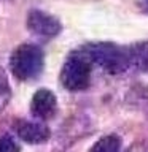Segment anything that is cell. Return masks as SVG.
<instances>
[{
  "instance_id": "obj_1",
  "label": "cell",
  "mask_w": 148,
  "mask_h": 152,
  "mask_svg": "<svg viewBox=\"0 0 148 152\" xmlns=\"http://www.w3.org/2000/svg\"><path fill=\"white\" fill-rule=\"evenodd\" d=\"M43 64H45L43 51L35 45H21L10 56L11 73L21 81L38 76L43 70Z\"/></svg>"
},
{
  "instance_id": "obj_9",
  "label": "cell",
  "mask_w": 148,
  "mask_h": 152,
  "mask_svg": "<svg viewBox=\"0 0 148 152\" xmlns=\"http://www.w3.org/2000/svg\"><path fill=\"white\" fill-rule=\"evenodd\" d=\"M10 97H11V90H10L8 78L5 75L3 68L0 66V111H3V108L8 104Z\"/></svg>"
},
{
  "instance_id": "obj_10",
  "label": "cell",
  "mask_w": 148,
  "mask_h": 152,
  "mask_svg": "<svg viewBox=\"0 0 148 152\" xmlns=\"http://www.w3.org/2000/svg\"><path fill=\"white\" fill-rule=\"evenodd\" d=\"M0 152H19V146L11 136H0Z\"/></svg>"
},
{
  "instance_id": "obj_6",
  "label": "cell",
  "mask_w": 148,
  "mask_h": 152,
  "mask_svg": "<svg viewBox=\"0 0 148 152\" xmlns=\"http://www.w3.org/2000/svg\"><path fill=\"white\" fill-rule=\"evenodd\" d=\"M16 133L22 141L29 142V144H40V142H45L50 138L48 127L40 122H29V121L18 122Z\"/></svg>"
},
{
  "instance_id": "obj_11",
  "label": "cell",
  "mask_w": 148,
  "mask_h": 152,
  "mask_svg": "<svg viewBox=\"0 0 148 152\" xmlns=\"http://www.w3.org/2000/svg\"><path fill=\"white\" fill-rule=\"evenodd\" d=\"M135 5L138 7V10H140L142 13L148 14V0H135Z\"/></svg>"
},
{
  "instance_id": "obj_4",
  "label": "cell",
  "mask_w": 148,
  "mask_h": 152,
  "mask_svg": "<svg viewBox=\"0 0 148 152\" xmlns=\"http://www.w3.org/2000/svg\"><path fill=\"white\" fill-rule=\"evenodd\" d=\"M27 27L29 30L40 37H56L61 32V22L54 16L48 14L40 10H32L27 16Z\"/></svg>"
},
{
  "instance_id": "obj_2",
  "label": "cell",
  "mask_w": 148,
  "mask_h": 152,
  "mask_svg": "<svg viewBox=\"0 0 148 152\" xmlns=\"http://www.w3.org/2000/svg\"><path fill=\"white\" fill-rule=\"evenodd\" d=\"M92 64H97L112 75L123 73L129 65L127 49H123L113 43H92L83 48Z\"/></svg>"
},
{
  "instance_id": "obj_8",
  "label": "cell",
  "mask_w": 148,
  "mask_h": 152,
  "mask_svg": "<svg viewBox=\"0 0 148 152\" xmlns=\"http://www.w3.org/2000/svg\"><path fill=\"white\" fill-rule=\"evenodd\" d=\"M121 149V142H119L118 136L115 135H107L95 142L91 147V152H119Z\"/></svg>"
},
{
  "instance_id": "obj_3",
  "label": "cell",
  "mask_w": 148,
  "mask_h": 152,
  "mask_svg": "<svg viewBox=\"0 0 148 152\" xmlns=\"http://www.w3.org/2000/svg\"><path fill=\"white\" fill-rule=\"evenodd\" d=\"M91 66L92 62L84 52V49L75 51L67 57L61 71V81L69 90H84L91 81Z\"/></svg>"
},
{
  "instance_id": "obj_7",
  "label": "cell",
  "mask_w": 148,
  "mask_h": 152,
  "mask_svg": "<svg viewBox=\"0 0 148 152\" xmlns=\"http://www.w3.org/2000/svg\"><path fill=\"white\" fill-rule=\"evenodd\" d=\"M129 64L148 71V43H137L127 49Z\"/></svg>"
},
{
  "instance_id": "obj_5",
  "label": "cell",
  "mask_w": 148,
  "mask_h": 152,
  "mask_svg": "<svg viewBox=\"0 0 148 152\" xmlns=\"http://www.w3.org/2000/svg\"><path fill=\"white\" fill-rule=\"evenodd\" d=\"M30 111L38 119H50L56 113V95L48 89H40L33 94Z\"/></svg>"
}]
</instances>
